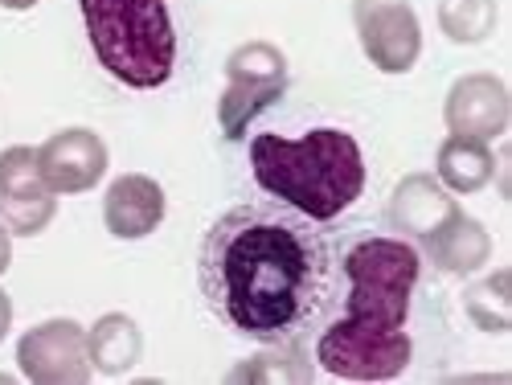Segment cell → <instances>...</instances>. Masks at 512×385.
<instances>
[{"label": "cell", "mask_w": 512, "mask_h": 385, "mask_svg": "<svg viewBox=\"0 0 512 385\" xmlns=\"http://www.w3.org/2000/svg\"><path fill=\"white\" fill-rule=\"evenodd\" d=\"M197 279L209 312L259 345H300L336 295L320 222L275 197L222 213L201 238Z\"/></svg>", "instance_id": "1"}, {"label": "cell", "mask_w": 512, "mask_h": 385, "mask_svg": "<svg viewBox=\"0 0 512 385\" xmlns=\"http://www.w3.org/2000/svg\"><path fill=\"white\" fill-rule=\"evenodd\" d=\"M422 254L410 238L365 234L345 250L349 299L316 340V361L340 381H394L414 357L406 332Z\"/></svg>", "instance_id": "2"}, {"label": "cell", "mask_w": 512, "mask_h": 385, "mask_svg": "<svg viewBox=\"0 0 512 385\" xmlns=\"http://www.w3.org/2000/svg\"><path fill=\"white\" fill-rule=\"evenodd\" d=\"M250 173L267 197L300 209L312 222H332L361 197L365 156L340 127H312L300 140L259 132L250 140Z\"/></svg>", "instance_id": "3"}, {"label": "cell", "mask_w": 512, "mask_h": 385, "mask_svg": "<svg viewBox=\"0 0 512 385\" xmlns=\"http://www.w3.org/2000/svg\"><path fill=\"white\" fill-rule=\"evenodd\" d=\"M99 66L123 87L156 91L173 78L177 29L164 0H78Z\"/></svg>", "instance_id": "4"}, {"label": "cell", "mask_w": 512, "mask_h": 385, "mask_svg": "<svg viewBox=\"0 0 512 385\" xmlns=\"http://www.w3.org/2000/svg\"><path fill=\"white\" fill-rule=\"evenodd\" d=\"M287 91V58L271 41H246L226 58V91L218 103V119L226 140H242L246 127L267 107H275Z\"/></svg>", "instance_id": "5"}, {"label": "cell", "mask_w": 512, "mask_h": 385, "mask_svg": "<svg viewBox=\"0 0 512 385\" xmlns=\"http://www.w3.org/2000/svg\"><path fill=\"white\" fill-rule=\"evenodd\" d=\"M17 365L33 385H87L95 365L87 328L74 320H46L17 340Z\"/></svg>", "instance_id": "6"}, {"label": "cell", "mask_w": 512, "mask_h": 385, "mask_svg": "<svg viewBox=\"0 0 512 385\" xmlns=\"http://www.w3.org/2000/svg\"><path fill=\"white\" fill-rule=\"evenodd\" d=\"M353 25L381 74H406L422 54V25L410 0H353Z\"/></svg>", "instance_id": "7"}, {"label": "cell", "mask_w": 512, "mask_h": 385, "mask_svg": "<svg viewBox=\"0 0 512 385\" xmlns=\"http://www.w3.org/2000/svg\"><path fill=\"white\" fill-rule=\"evenodd\" d=\"M58 213V193L37 173V148H5L0 152V222L9 234L33 238L41 234Z\"/></svg>", "instance_id": "8"}, {"label": "cell", "mask_w": 512, "mask_h": 385, "mask_svg": "<svg viewBox=\"0 0 512 385\" xmlns=\"http://www.w3.org/2000/svg\"><path fill=\"white\" fill-rule=\"evenodd\" d=\"M37 173L58 197L87 193L107 173V144L91 127H66V132H54L37 148Z\"/></svg>", "instance_id": "9"}, {"label": "cell", "mask_w": 512, "mask_h": 385, "mask_svg": "<svg viewBox=\"0 0 512 385\" xmlns=\"http://www.w3.org/2000/svg\"><path fill=\"white\" fill-rule=\"evenodd\" d=\"M443 119H447L451 136L484 140V144L504 136L508 119H512V103H508L504 78H496V74H463L455 87L447 91Z\"/></svg>", "instance_id": "10"}, {"label": "cell", "mask_w": 512, "mask_h": 385, "mask_svg": "<svg viewBox=\"0 0 512 385\" xmlns=\"http://www.w3.org/2000/svg\"><path fill=\"white\" fill-rule=\"evenodd\" d=\"M164 189L144 177V173H123L111 181L107 197H103V222L115 238L123 242H136V238H148L160 222H164Z\"/></svg>", "instance_id": "11"}, {"label": "cell", "mask_w": 512, "mask_h": 385, "mask_svg": "<svg viewBox=\"0 0 512 385\" xmlns=\"http://www.w3.org/2000/svg\"><path fill=\"white\" fill-rule=\"evenodd\" d=\"M455 209H459V201L451 197V189L439 177L414 173V177L398 181V189L390 197V226L398 230V238L422 242L426 234H435Z\"/></svg>", "instance_id": "12"}, {"label": "cell", "mask_w": 512, "mask_h": 385, "mask_svg": "<svg viewBox=\"0 0 512 385\" xmlns=\"http://www.w3.org/2000/svg\"><path fill=\"white\" fill-rule=\"evenodd\" d=\"M422 250L443 275H476L492 259V234L472 213L455 209L435 234L422 238Z\"/></svg>", "instance_id": "13"}, {"label": "cell", "mask_w": 512, "mask_h": 385, "mask_svg": "<svg viewBox=\"0 0 512 385\" xmlns=\"http://www.w3.org/2000/svg\"><path fill=\"white\" fill-rule=\"evenodd\" d=\"M87 349H91V365L103 377H123L144 353V332L136 328L132 316L123 312H107L95 320V328L87 332Z\"/></svg>", "instance_id": "14"}, {"label": "cell", "mask_w": 512, "mask_h": 385, "mask_svg": "<svg viewBox=\"0 0 512 385\" xmlns=\"http://www.w3.org/2000/svg\"><path fill=\"white\" fill-rule=\"evenodd\" d=\"M435 168H439V181L451 189V193H480L492 173H496V156L484 140H467V136H447L439 144V156H435Z\"/></svg>", "instance_id": "15"}, {"label": "cell", "mask_w": 512, "mask_h": 385, "mask_svg": "<svg viewBox=\"0 0 512 385\" xmlns=\"http://www.w3.org/2000/svg\"><path fill=\"white\" fill-rule=\"evenodd\" d=\"M463 308L476 328L484 332H508L512 328V291H508V271H496L463 291Z\"/></svg>", "instance_id": "16"}, {"label": "cell", "mask_w": 512, "mask_h": 385, "mask_svg": "<svg viewBox=\"0 0 512 385\" xmlns=\"http://www.w3.org/2000/svg\"><path fill=\"white\" fill-rule=\"evenodd\" d=\"M496 0H439V25L459 46H480L496 29Z\"/></svg>", "instance_id": "17"}, {"label": "cell", "mask_w": 512, "mask_h": 385, "mask_svg": "<svg viewBox=\"0 0 512 385\" xmlns=\"http://www.w3.org/2000/svg\"><path fill=\"white\" fill-rule=\"evenodd\" d=\"M312 361H304V353H295L291 345H267V353L242 361L238 369H230V381H254V385H271V381H312Z\"/></svg>", "instance_id": "18"}, {"label": "cell", "mask_w": 512, "mask_h": 385, "mask_svg": "<svg viewBox=\"0 0 512 385\" xmlns=\"http://www.w3.org/2000/svg\"><path fill=\"white\" fill-rule=\"evenodd\" d=\"M9 263H13V238H9V226L0 222V275L9 271Z\"/></svg>", "instance_id": "19"}, {"label": "cell", "mask_w": 512, "mask_h": 385, "mask_svg": "<svg viewBox=\"0 0 512 385\" xmlns=\"http://www.w3.org/2000/svg\"><path fill=\"white\" fill-rule=\"evenodd\" d=\"M9 328H13V299L0 291V340L9 336Z\"/></svg>", "instance_id": "20"}, {"label": "cell", "mask_w": 512, "mask_h": 385, "mask_svg": "<svg viewBox=\"0 0 512 385\" xmlns=\"http://www.w3.org/2000/svg\"><path fill=\"white\" fill-rule=\"evenodd\" d=\"M33 5H41V0H0V9H13V13H29Z\"/></svg>", "instance_id": "21"}]
</instances>
